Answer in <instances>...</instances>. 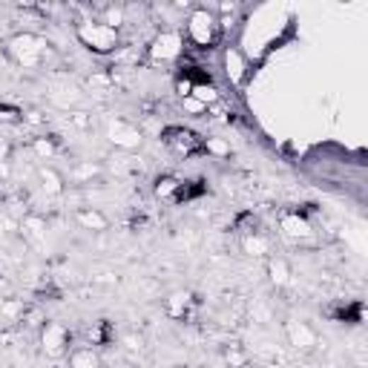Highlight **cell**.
I'll return each mask as SVG.
<instances>
[{
    "label": "cell",
    "mask_w": 368,
    "mask_h": 368,
    "mask_svg": "<svg viewBox=\"0 0 368 368\" xmlns=\"http://www.w3.org/2000/svg\"><path fill=\"white\" fill-rule=\"evenodd\" d=\"M6 58L21 69H38L50 58V43L38 32H15L6 38Z\"/></svg>",
    "instance_id": "cell-1"
},
{
    "label": "cell",
    "mask_w": 368,
    "mask_h": 368,
    "mask_svg": "<svg viewBox=\"0 0 368 368\" xmlns=\"http://www.w3.org/2000/svg\"><path fill=\"white\" fill-rule=\"evenodd\" d=\"M75 38L84 50H89L92 55H113L121 46V32L110 29L107 23H101L98 18H84L75 23Z\"/></svg>",
    "instance_id": "cell-2"
},
{
    "label": "cell",
    "mask_w": 368,
    "mask_h": 368,
    "mask_svg": "<svg viewBox=\"0 0 368 368\" xmlns=\"http://www.w3.org/2000/svg\"><path fill=\"white\" fill-rule=\"evenodd\" d=\"M184 38L196 50H213L219 40V21L213 15V9L207 6H193L188 21H184Z\"/></svg>",
    "instance_id": "cell-3"
},
{
    "label": "cell",
    "mask_w": 368,
    "mask_h": 368,
    "mask_svg": "<svg viewBox=\"0 0 368 368\" xmlns=\"http://www.w3.org/2000/svg\"><path fill=\"white\" fill-rule=\"evenodd\" d=\"M181 52H184V35L181 32H176V29H161L153 40H150V46H147V61L150 64H176L178 58H181Z\"/></svg>",
    "instance_id": "cell-4"
},
{
    "label": "cell",
    "mask_w": 368,
    "mask_h": 368,
    "mask_svg": "<svg viewBox=\"0 0 368 368\" xmlns=\"http://www.w3.org/2000/svg\"><path fill=\"white\" fill-rule=\"evenodd\" d=\"M38 343H40V351L46 357H67L69 354V345H72V334L69 328L64 326V322H55V319H46L40 331H38Z\"/></svg>",
    "instance_id": "cell-5"
},
{
    "label": "cell",
    "mask_w": 368,
    "mask_h": 368,
    "mask_svg": "<svg viewBox=\"0 0 368 368\" xmlns=\"http://www.w3.org/2000/svg\"><path fill=\"white\" fill-rule=\"evenodd\" d=\"M107 138L115 150H124V153H132L144 144V135L135 124H130L127 118H110L107 121Z\"/></svg>",
    "instance_id": "cell-6"
},
{
    "label": "cell",
    "mask_w": 368,
    "mask_h": 368,
    "mask_svg": "<svg viewBox=\"0 0 368 368\" xmlns=\"http://www.w3.org/2000/svg\"><path fill=\"white\" fill-rule=\"evenodd\" d=\"M222 67H224L227 81L234 84L236 89H242L245 81L251 78V64H248V58H245V52L239 50V46H224V52H222Z\"/></svg>",
    "instance_id": "cell-7"
},
{
    "label": "cell",
    "mask_w": 368,
    "mask_h": 368,
    "mask_svg": "<svg viewBox=\"0 0 368 368\" xmlns=\"http://www.w3.org/2000/svg\"><path fill=\"white\" fill-rule=\"evenodd\" d=\"M285 340H288V345L294 351H302V354H308V351H314L319 345V334L302 319H288L285 322Z\"/></svg>",
    "instance_id": "cell-8"
},
{
    "label": "cell",
    "mask_w": 368,
    "mask_h": 368,
    "mask_svg": "<svg viewBox=\"0 0 368 368\" xmlns=\"http://www.w3.org/2000/svg\"><path fill=\"white\" fill-rule=\"evenodd\" d=\"M280 227H282V234L291 239V242H311L314 239V224L305 213L299 210H285L280 216Z\"/></svg>",
    "instance_id": "cell-9"
},
{
    "label": "cell",
    "mask_w": 368,
    "mask_h": 368,
    "mask_svg": "<svg viewBox=\"0 0 368 368\" xmlns=\"http://www.w3.org/2000/svg\"><path fill=\"white\" fill-rule=\"evenodd\" d=\"M161 138H164L167 147H173L176 153H184V156H190V153H196V150L202 147L199 135L190 132V130H184V127H167V130L161 132Z\"/></svg>",
    "instance_id": "cell-10"
},
{
    "label": "cell",
    "mask_w": 368,
    "mask_h": 368,
    "mask_svg": "<svg viewBox=\"0 0 368 368\" xmlns=\"http://www.w3.org/2000/svg\"><path fill=\"white\" fill-rule=\"evenodd\" d=\"M38 184L46 196H64L67 190V176L61 170H55L52 164H40L38 167Z\"/></svg>",
    "instance_id": "cell-11"
},
{
    "label": "cell",
    "mask_w": 368,
    "mask_h": 368,
    "mask_svg": "<svg viewBox=\"0 0 368 368\" xmlns=\"http://www.w3.org/2000/svg\"><path fill=\"white\" fill-rule=\"evenodd\" d=\"M265 270H268V282L273 288H288L291 280H294V270H291V262L285 256H268L265 259Z\"/></svg>",
    "instance_id": "cell-12"
},
{
    "label": "cell",
    "mask_w": 368,
    "mask_h": 368,
    "mask_svg": "<svg viewBox=\"0 0 368 368\" xmlns=\"http://www.w3.org/2000/svg\"><path fill=\"white\" fill-rule=\"evenodd\" d=\"M75 222H78V227L89 230V234H107L110 230V216L98 207H78Z\"/></svg>",
    "instance_id": "cell-13"
},
{
    "label": "cell",
    "mask_w": 368,
    "mask_h": 368,
    "mask_svg": "<svg viewBox=\"0 0 368 368\" xmlns=\"http://www.w3.org/2000/svg\"><path fill=\"white\" fill-rule=\"evenodd\" d=\"M67 362H69V368H104L98 348H92V345L72 348V351L67 354Z\"/></svg>",
    "instance_id": "cell-14"
},
{
    "label": "cell",
    "mask_w": 368,
    "mask_h": 368,
    "mask_svg": "<svg viewBox=\"0 0 368 368\" xmlns=\"http://www.w3.org/2000/svg\"><path fill=\"white\" fill-rule=\"evenodd\" d=\"M181 178L178 176H173V173H164V176H159L156 181H153V196L159 199V202H176L178 199V190H181Z\"/></svg>",
    "instance_id": "cell-15"
},
{
    "label": "cell",
    "mask_w": 368,
    "mask_h": 368,
    "mask_svg": "<svg viewBox=\"0 0 368 368\" xmlns=\"http://www.w3.org/2000/svg\"><path fill=\"white\" fill-rule=\"evenodd\" d=\"M190 305H193V294L190 291H173L164 299V314L170 319H184V316H188V311H190Z\"/></svg>",
    "instance_id": "cell-16"
},
{
    "label": "cell",
    "mask_w": 368,
    "mask_h": 368,
    "mask_svg": "<svg viewBox=\"0 0 368 368\" xmlns=\"http://www.w3.org/2000/svg\"><path fill=\"white\" fill-rule=\"evenodd\" d=\"M46 216H40V213H26L23 219H21V234H23V239H29V242H43L46 239Z\"/></svg>",
    "instance_id": "cell-17"
},
{
    "label": "cell",
    "mask_w": 368,
    "mask_h": 368,
    "mask_svg": "<svg viewBox=\"0 0 368 368\" xmlns=\"http://www.w3.org/2000/svg\"><path fill=\"white\" fill-rule=\"evenodd\" d=\"M239 245H242V253H248V256H253V259H268V256H270V239L262 234V230H259V234L242 236Z\"/></svg>",
    "instance_id": "cell-18"
},
{
    "label": "cell",
    "mask_w": 368,
    "mask_h": 368,
    "mask_svg": "<svg viewBox=\"0 0 368 368\" xmlns=\"http://www.w3.org/2000/svg\"><path fill=\"white\" fill-rule=\"evenodd\" d=\"M29 153L40 161H50L58 153V135H35L29 138Z\"/></svg>",
    "instance_id": "cell-19"
},
{
    "label": "cell",
    "mask_w": 368,
    "mask_h": 368,
    "mask_svg": "<svg viewBox=\"0 0 368 368\" xmlns=\"http://www.w3.org/2000/svg\"><path fill=\"white\" fill-rule=\"evenodd\" d=\"M113 326L107 319H98V322H92V328H86V345H92V348H104V345H110L113 343Z\"/></svg>",
    "instance_id": "cell-20"
},
{
    "label": "cell",
    "mask_w": 368,
    "mask_h": 368,
    "mask_svg": "<svg viewBox=\"0 0 368 368\" xmlns=\"http://www.w3.org/2000/svg\"><path fill=\"white\" fill-rule=\"evenodd\" d=\"M222 360H224L227 368H248L251 365V354L242 343H227L222 348Z\"/></svg>",
    "instance_id": "cell-21"
},
{
    "label": "cell",
    "mask_w": 368,
    "mask_h": 368,
    "mask_svg": "<svg viewBox=\"0 0 368 368\" xmlns=\"http://www.w3.org/2000/svg\"><path fill=\"white\" fill-rule=\"evenodd\" d=\"M104 173V167L98 161H78L69 170V181L72 184H92V178H98Z\"/></svg>",
    "instance_id": "cell-22"
},
{
    "label": "cell",
    "mask_w": 368,
    "mask_h": 368,
    "mask_svg": "<svg viewBox=\"0 0 368 368\" xmlns=\"http://www.w3.org/2000/svg\"><path fill=\"white\" fill-rule=\"evenodd\" d=\"M190 98H196L202 107L210 110V107H216V104L222 101V92H219L210 81H196V84H193V92H190Z\"/></svg>",
    "instance_id": "cell-23"
},
{
    "label": "cell",
    "mask_w": 368,
    "mask_h": 368,
    "mask_svg": "<svg viewBox=\"0 0 368 368\" xmlns=\"http://www.w3.org/2000/svg\"><path fill=\"white\" fill-rule=\"evenodd\" d=\"M81 101H84V92L75 89V86H61V89L52 92V104L61 107V110H72V107H78Z\"/></svg>",
    "instance_id": "cell-24"
},
{
    "label": "cell",
    "mask_w": 368,
    "mask_h": 368,
    "mask_svg": "<svg viewBox=\"0 0 368 368\" xmlns=\"http://www.w3.org/2000/svg\"><path fill=\"white\" fill-rule=\"evenodd\" d=\"M18 322H21L23 328H29V331H40V326L46 322V316H43V311H40L38 305H26Z\"/></svg>",
    "instance_id": "cell-25"
},
{
    "label": "cell",
    "mask_w": 368,
    "mask_h": 368,
    "mask_svg": "<svg viewBox=\"0 0 368 368\" xmlns=\"http://www.w3.org/2000/svg\"><path fill=\"white\" fill-rule=\"evenodd\" d=\"M101 23H107L110 29H121L127 23V9L124 6H104L101 15H98Z\"/></svg>",
    "instance_id": "cell-26"
},
{
    "label": "cell",
    "mask_w": 368,
    "mask_h": 368,
    "mask_svg": "<svg viewBox=\"0 0 368 368\" xmlns=\"http://www.w3.org/2000/svg\"><path fill=\"white\" fill-rule=\"evenodd\" d=\"M234 230H239V236L259 234V216H256V213H251V210L239 213V216H236V222H234Z\"/></svg>",
    "instance_id": "cell-27"
},
{
    "label": "cell",
    "mask_w": 368,
    "mask_h": 368,
    "mask_svg": "<svg viewBox=\"0 0 368 368\" xmlns=\"http://www.w3.org/2000/svg\"><path fill=\"white\" fill-rule=\"evenodd\" d=\"M202 150H205L207 156H213V159H230V153H234L224 138H205V142H202Z\"/></svg>",
    "instance_id": "cell-28"
},
{
    "label": "cell",
    "mask_w": 368,
    "mask_h": 368,
    "mask_svg": "<svg viewBox=\"0 0 368 368\" xmlns=\"http://www.w3.org/2000/svg\"><path fill=\"white\" fill-rule=\"evenodd\" d=\"M0 124H23V110L15 104H0Z\"/></svg>",
    "instance_id": "cell-29"
},
{
    "label": "cell",
    "mask_w": 368,
    "mask_h": 368,
    "mask_svg": "<svg viewBox=\"0 0 368 368\" xmlns=\"http://www.w3.org/2000/svg\"><path fill=\"white\" fill-rule=\"evenodd\" d=\"M23 308H26V305H23L21 299H6L4 305H0V314H4L6 319H12V322H18L21 314H23Z\"/></svg>",
    "instance_id": "cell-30"
},
{
    "label": "cell",
    "mask_w": 368,
    "mask_h": 368,
    "mask_svg": "<svg viewBox=\"0 0 368 368\" xmlns=\"http://www.w3.org/2000/svg\"><path fill=\"white\" fill-rule=\"evenodd\" d=\"M193 84H196V81H193L190 75H178V78H176V84H173V86H176V96H178V98H190Z\"/></svg>",
    "instance_id": "cell-31"
},
{
    "label": "cell",
    "mask_w": 368,
    "mask_h": 368,
    "mask_svg": "<svg viewBox=\"0 0 368 368\" xmlns=\"http://www.w3.org/2000/svg\"><path fill=\"white\" fill-rule=\"evenodd\" d=\"M12 159H15V144H12V138L0 135V164H9Z\"/></svg>",
    "instance_id": "cell-32"
},
{
    "label": "cell",
    "mask_w": 368,
    "mask_h": 368,
    "mask_svg": "<svg viewBox=\"0 0 368 368\" xmlns=\"http://www.w3.org/2000/svg\"><path fill=\"white\" fill-rule=\"evenodd\" d=\"M181 110L188 113V115H193V118H202L207 113V107H202L196 98H181Z\"/></svg>",
    "instance_id": "cell-33"
},
{
    "label": "cell",
    "mask_w": 368,
    "mask_h": 368,
    "mask_svg": "<svg viewBox=\"0 0 368 368\" xmlns=\"http://www.w3.org/2000/svg\"><path fill=\"white\" fill-rule=\"evenodd\" d=\"M69 118H72V124H75L78 130H89V127H92V118H89V113H84V110L69 113Z\"/></svg>",
    "instance_id": "cell-34"
},
{
    "label": "cell",
    "mask_w": 368,
    "mask_h": 368,
    "mask_svg": "<svg viewBox=\"0 0 368 368\" xmlns=\"http://www.w3.org/2000/svg\"><path fill=\"white\" fill-rule=\"evenodd\" d=\"M23 124L40 127V124H46V118H43V113H40V110H23Z\"/></svg>",
    "instance_id": "cell-35"
},
{
    "label": "cell",
    "mask_w": 368,
    "mask_h": 368,
    "mask_svg": "<svg viewBox=\"0 0 368 368\" xmlns=\"http://www.w3.org/2000/svg\"><path fill=\"white\" fill-rule=\"evenodd\" d=\"M89 86H110V75H89Z\"/></svg>",
    "instance_id": "cell-36"
},
{
    "label": "cell",
    "mask_w": 368,
    "mask_h": 368,
    "mask_svg": "<svg viewBox=\"0 0 368 368\" xmlns=\"http://www.w3.org/2000/svg\"><path fill=\"white\" fill-rule=\"evenodd\" d=\"M268 368H294V365H288V362H270Z\"/></svg>",
    "instance_id": "cell-37"
}]
</instances>
